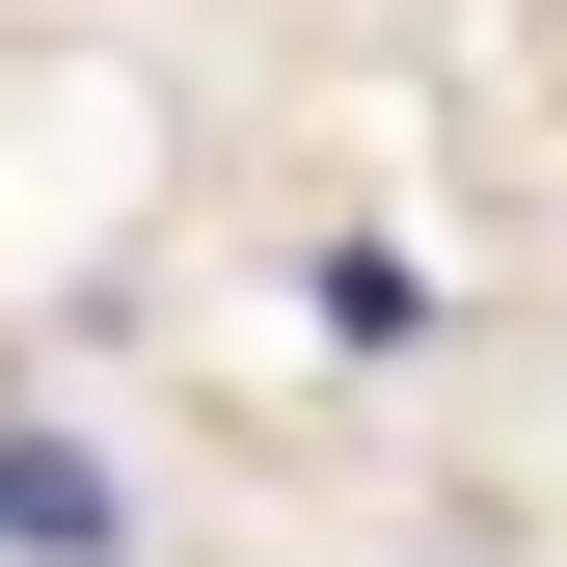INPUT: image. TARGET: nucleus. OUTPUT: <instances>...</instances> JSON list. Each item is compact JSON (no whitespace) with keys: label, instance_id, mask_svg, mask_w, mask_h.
Segmentation results:
<instances>
[{"label":"nucleus","instance_id":"1","mask_svg":"<svg viewBox=\"0 0 567 567\" xmlns=\"http://www.w3.org/2000/svg\"><path fill=\"white\" fill-rule=\"evenodd\" d=\"M0 514H28V567H109V460L82 433H0Z\"/></svg>","mask_w":567,"mask_h":567}]
</instances>
